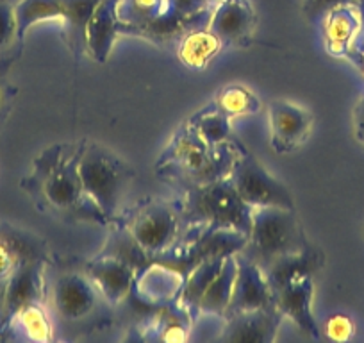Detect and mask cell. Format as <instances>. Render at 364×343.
Returning <instances> with one entry per match:
<instances>
[{"instance_id": "1", "label": "cell", "mask_w": 364, "mask_h": 343, "mask_svg": "<svg viewBox=\"0 0 364 343\" xmlns=\"http://www.w3.org/2000/svg\"><path fill=\"white\" fill-rule=\"evenodd\" d=\"M243 147L227 142L211 147L195 132L190 122L182 125L157 161L159 176L182 188L200 186L229 177Z\"/></svg>"}, {"instance_id": "2", "label": "cell", "mask_w": 364, "mask_h": 343, "mask_svg": "<svg viewBox=\"0 0 364 343\" xmlns=\"http://www.w3.org/2000/svg\"><path fill=\"white\" fill-rule=\"evenodd\" d=\"M80 150L82 143L50 147L34 161V174L31 181L38 188L45 204L55 211L106 223L99 209L84 194L79 172Z\"/></svg>"}, {"instance_id": "3", "label": "cell", "mask_w": 364, "mask_h": 343, "mask_svg": "<svg viewBox=\"0 0 364 343\" xmlns=\"http://www.w3.org/2000/svg\"><path fill=\"white\" fill-rule=\"evenodd\" d=\"M79 172L84 194L106 223L117 220L132 177L125 161L99 143H82Z\"/></svg>"}, {"instance_id": "4", "label": "cell", "mask_w": 364, "mask_h": 343, "mask_svg": "<svg viewBox=\"0 0 364 343\" xmlns=\"http://www.w3.org/2000/svg\"><path fill=\"white\" fill-rule=\"evenodd\" d=\"M182 222L191 226L223 227L248 234L252 227V209L237 194L230 177L184 188V199L178 204Z\"/></svg>"}, {"instance_id": "5", "label": "cell", "mask_w": 364, "mask_h": 343, "mask_svg": "<svg viewBox=\"0 0 364 343\" xmlns=\"http://www.w3.org/2000/svg\"><path fill=\"white\" fill-rule=\"evenodd\" d=\"M311 247L302 229L296 209L286 208H254L248 243L241 254L268 267L286 255L299 254Z\"/></svg>"}, {"instance_id": "6", "label": "cell", "mask_w": 364, "mask_h": 343, "mask_svg": "<svg viewBox=\"0 0 364 343\" xmlns=\"http://www.w3.org/2000/svg\"><path fill=\"white\" fill-rule=\"evenodd\" d=\"M182 223L178 204L152 199L139 204L127 216L124 229L146 258L159 260L181 240Z\"/></svg>"}, {"instance_id": "7", "label": "cell", "mask_w": 364, "mask_h": 343, "mask_svg": "<svg viewBox=\"0 0 364 343\" xmlns=\"http://www.w3.org/2000/svg\"><path fill=\"white\" fill-rule=\"evenodd\" d=\"M247 243L248 234L240 231L195 223L190 233L178 240L170 252L161 255L159 260L166 261L168 265L188 275L202 261L240 254L245 250Z\"/></svg>"}, {"instance_id": "8", "label": "cell", "mask_w": 364, "mask_h": 343, "mask_svg": "<svg viewBox=\"0 0 364 343\" xmlns=\"http://www.w3.org/2000/svg\"><path fill=\"white\" fill-rule=\"evenodd\" d=\"M229 177L250 208L295 209V201L286 184L272 176L264 164L245 149L237 156Z\"/></svg>"}, {"instance_id": "9", "label": "cell", "mask_w": 364, "mask_h": 343, "mask_svg": "<svg viewBox=\"0 0 364 343\" xmlns=\"http://www.w3.org/2000/svg\"><path fill=\"white\" fill-rule=\"evenodd\" d=\"M269 143L277 154L299 150L313 131L314 118L306 107L289 100H273L268 111Z\"/></svg>"}, {"instance_id": "10", "label": "cell", "mask_w": 364, "mask_h": 343, "mask_svg": "<svg viewBox=\"0 0 364 343\" xmlns=\"http://www.w3.org/2000/svg\"><path fill=\"white\" fill-rule=\"evenodd\" d=\"M273 306L281 311L284 318H289L304 334L313 339H320V327L313 315L314 275L306 274L284 283L272 290Z\"/></svg>"}, {"instance_id": "11", "label": "cell", "mask_w": 364, "mask_h": 343, "mask_svg": "<svg viewBox=\"0 0 364 343\" xmlns=\"http://www.w3.org/2000/svg\"><path fill=\"white\" fill-rule=\"evenodd\" d=\"M282 320L284 317L273 304L261 310L227 315L218 339L227 343H272L277 338Z\"/></svg>"}, {"instance_id": "12", "label": "cell", "mask_w": 364, "mask_h": 343, "mask_svg": "<svg viewBox=\"0 0 364 343\" xmlns=\"http://www.w3.org/2000/svg\"><path fill=\"white\" fill-rule=\"evenodd\" d=\"M86 274L99 295L111 306H118L132 292L138 268L120 255L104 252L86 265Z\"/></svg>"}, {"instance_id": "13", "label": "cell", "mask_w": 364, "mask_h": 343, "mask_svg": "<svg viewBox=\"0 0 364 343\" xmlns=\"http://www.w3.org/2000/svg\"><path fill=\"white\" fill-rule=\"evenodd\" d=\"M184 281H186L184 272L171 267L166 261L156 260L139 268L132 290L143 304L163 307L181 297Z\"/></svg>"}, {"instance_id": "14", "label": "cell", "mask_w": 364, "mask_h": 343, "mask_svg": "<svg viewBox=\"0 0 364 343\" xmlns=\"http://www.w3.org/2000/svg\"><path fill=\"white\" fill-rule=\"evenodd\" d=\"M54 310L63 320L77 322L95 310L99 292L86 272H65L54 283Z\"/></svg>"}, {"instance_id": "15", "label": "cell", "mask_w": 364, "mask_h": 343, "mask_svg": "<svg viewBox=\"0 0 364 343\" xmlns=\"http://www.w3.org/2000/svg\"><path fill=\"white\" fill-rule=\"evenodd\" d=\"M269 304H273V293L264 270L261 268V265L240 252L232 299H230L225 317L232 313H241V311L261 310Z\"/></svg>"}, {"instance_id": "16", "label": "cell", "mask_w": 364, "mask_h": 343, "mask_svg": "<svg viewBox=\"0 0 364 343\" xmlns=\"http://www.w3.org/2000/svg\"><path fill=\"white\" fill-rule=\"evenodd\" d=\"M45 281L43 261L38 258H26L16 267L6 286L4 297V318L2 325L20 310L31 302H43ZM0 325V327H2Z\"/></svg>"}, {"instance_id": "17", "label": "cell", "mask_w": 364, "mask_h": 343, "mask_svg": "<svg viewBox=\"0 0 364 343\" xmlns=\"http://www.w3.org/2000/svg\"><path fill=\"white\" fill-rule=\"evenodd\" d=\"M321 20H323V40L327 52L334 58H345L355 43L363 23L357 0L331 9Z\"/></svg>"}, {"instance_id": "18", "label": "cell", "mask_w": 364, "mask_h": 343, "mask_svg": "<svg viewBox=\"0 0 364 343\" xmlns=\"http://www.w3.org/2000/svg\"><path fill=\"white\" fill-rule=\"evenodd\" d=\"M208 27L222 43H241L254 31L255 13L248 0H220Z\"/></svg>"}, {"instance_id": "19", "label": "cell", "mask_w": 364, "mask_h": 343, "mask_svg": "<svg viewBox=\"0 0 364 343\" xmlns=\"http://www.w3.org/2000/svg\"><path fill=\"white\" fill-rule=\"evenodd\" d=\"M118 0H102L86 27V54L93 61L106 63L117 41L122 23L117 15Z\"/></svg>"}, {"instance_id": "20", "label": "cell", "mask_w": 364, "mask_h": 343, "mask_svg": "<svg viewBox=\"0 0 364 343\" xmlns=\"http://www.w3.org/2000/svg\"><path fill=\"white\" fill-rule=\"evenodd\" d=\"M193 311L182 306L181 302H171L163 306L152 318L143 325V338L157 342H186L193 331Z\"/></svg>"}, {"instance_id": "21", "label": "cell", "mask_w": 364, "mask_h": 343, "mask_svg": "<svg viewBox=\"0 0 364 343\" xmlns=\"http://www.w3.org/2000/svg\"><path fill=\"white\" fill-rule=\"evenodd\" d=\"M52 329L54 327H52L50 315L45 310L43 302H31L27 306L20 307L0 327V332H2V338L20 339V342L47 343L54 336Z\"/></svg>"}, {"instance_id": "22", "label": "cell", "mask_w": 364, "mask_h": 343, "mask_svg": "<svg viewBox=\"0 0 364 343\" xmlns=\"http://www.w3.org/2000/svg\"><path fill=\"white\" fill-rule=\"evenodd\" d=\"M222 40L209 27H193L182 34L177 56L190 70H204L222 51Z\"/></svg>"}, {"instance_id": "23", "label": "cell", "mask_w": 364, "mask_h": 343, "mask_svg": "<svg viewBox=\"0 0 364 343\" xmlns=\"http://www.w3.org/2000/svg\"><path fill=\"white\" fill-rule=\"evenodd\" d=\"M237 274V254L229 255L213 279L211 285L202 295L200 302H198L197 313L198 315H211V317H225L227 310H229L230 299H232L234 292V281H236Z\"/></svg>"}, {"instance_id": "24", "label": "cell", "mask_w": 364, "mask_h": 343, "mask_svg": "<svg viewBox=\"0 0 364 343\" xmlns=\"http://www.w3.org/2000/svg\"><path fill=\"white\" fill-rule=\"evenodd\" d=\"M175 11L171 0H118L117 15L122 27L145 31L168 13Z\"/></svg>"}, {"instance_id": "25", "label": "cell", "mask_w": 364, "mask_h": 343, "mask_svg": "<svg viewBox=\"0 0 364 343\" xmlns=\"http://www.w3.org/2000/svg\"><path fill=\"white\" fill-rule=\"evenodd\" d=\"M102 0H61L63 22L68 31V41L77 54L86 52V27L91 15Z\"/></svg>"}, {"instance_id": "26", "label": "cell", "mask_w": 364, "mask_h": 343, "mask_svg": "<svg viewBox=\"0 0 364 343\" xmlns=\"http://www.w3.org/2000/svg\"><path fill=\"white\" fill-rule=\"evenodd\" d=\"M227 258H229V255H227ZM227 258H213V260H205L202 261V263H198L197 267L186 275L184 288H182L181 297L177 299V302H181L182 306H186L188 310L197 313V307L202 295H204V292L208 290V286L211 285L213 279L216 278L220 268L223 267Z\"/></svg>"}, {"instance_id": "27", "label": "cell", "mask_w": 364, "mask_h": 343, "mask_svg": "<svg viewBox=\"0 0 364 343\" xmlns=\"http://www.w3.org/2000/svg\"><path fill=\"white\" fill-rule=\"evenodd\" d=\"M16 41H22L33 26L47 20H63L61 0H20L15 6Z\"/></svg>"}, {"instance_id": "28", "label": "cell", "mask_w": 364, "mask_h": 343, "mask_svg": "<svg viewBox=\"0 0 364 343\" xmlns=\"http://www.w3.org/2000/svg\"><path fill=\"white\" fill-rule=\"evenodd\" d=\"M215 106L232 120L237 117H252L259 113L262 104L259 97L243 84H227L216 93Z\"/></svg>"}, {"instance_id": "29", "label": "cell", "mask_w": 364, "mask_h": 343, "mask_svg": "<svg viewBox=\"0 0 364 343\" xmlns=\"http://www.w3.org/2000/svg\"><path fill=\"white\" fill-rule=\"evenodd\" d=\"M188 122L208 145L218 147L230 142V118L216 106L198 111Z\"/></svg>"}, {"instance_id": "30", "label": "cell", "mask_w": 364, "mask_h": 343, "mask_svg": "<svg viewBox=\"0 0 364 343\" xmlns=\"http://www.w3.org/2000/svg\"><path fill=\"white\" fill-rule=\"evenodd\" d=\"M27 255L23 245L11 234L0 233V325L4 318V297L9 278Z\"/></svg>"}, {"instance_id": "31", "label": "cell", "mask_w": 364, "mask_h": 343, "mask_svg": "<svg viewBox=\"0 0 364 343\" xmlns=\"http://www.w3.org/2000/svg\"><path fill=\"white\" fill-rule=\"evenodd\" d=\"M323 331L325 338L332 339V342H348L355 334V324L348 315L334 313L325 320Z\"/></svg>"}, {"instance_id": "32", "label": "cell", "mask_w": 364, "mask_h": 343, "mask_svg": "<svg viewBox=\"0 0 364 343\" xmlns=\"http://www.w3.org/2000/svg\"><path fill=\"white\" fill-rule=\"evenodd\" d=\"M16 40L15 8L8 0H0V51Z\"/></svg>"}, {"instance_id": "33", "label": "cell", "mask_w": 364, "mask_h": 343, "mask_svg": "<svg viewBox=\"0 0 364 343\" xmlns=\"http://www.w3.org/2000/svg\"><path fill=\"white\" fill-rule=\"evenodd\" d=\"M348 2H355V0H304L302 11L311 22H316V20L323 19L331 9L341 4H348Z\"/></svg>"}, {"instance_id": "34", "label": "cell", "mask_w": 364, "mask_h": 343, "mask_svg": "<svg viewBox=\"0 0 364 343\" xmlns=\"http://www.w3.org/2000/svg\"><path fill=\"white\" fill-rule=\"evenodd\" d=\"M353 132H355L357 142L364 145V97L353 110Z\"/></svg>"}, {"instance_id": "35", "label": "cell", "mask_w": 364, "mask_h": 343, "mask_svg": "<svg viewBox=\"0 0 364 343\" xmlns=\"http://www.w3.org/2000/svg\"><path fill=\"white\" fill-rule=\"evenodd\" d=\"M357 4L360 8V15H363V23H360V31L357 34V40L353 43V51L359 52V54H364V0H357Z\"/></svg>"}, {"instance_id": "36", "label": "cell", "mask_w": 364, "mask_h": 343, "mask_svg": "<svg viewBox=\"0 0 364 343\" xmlns=\"http://www.w3.org/2000/svg\"><path fill=\"white\" fill-rule=\"evenodd\" d=\"M345 58L350 59V61L359 68V72L364 75V54H359V52H355L353 48H350V52L345 56Z\"/></svg>"}, {"instance_id": "37", "label": "cell", "mask_w": 364, "mask_h": 343, "mask_svg": "<svg viewBox=\"0 0 364 343\" xmlns=\"http://www.w3.org/2000/svg\"><path fill=\"white\" fill-rule=\"evenodd\" d=\"M4 102H6V92H4V88H2V84H0V111H2Z\"/></svg>"}, {"instance_id": "38", "label": "cell", "mask_w": 364, "mask_h": 343, "mask_svg": "<svg viewBox=\"0 0 364 343\" xmlns=\"http://www.w3.org/2000/svg\"><path fill=\"white\" fill-rule=\"evenodd\" d=\"M205 2H220V0H205Z\"/></svg>"}]
</instances>
